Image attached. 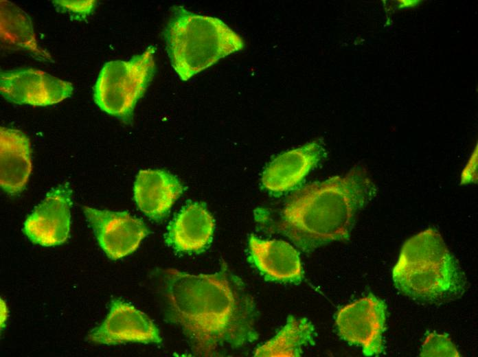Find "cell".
Listing matches in <instances>:
<instances>
[{"mask_svg":"<svg viewBox=\"0 0 478 357\" xmlns=\"http://www.w3.org/2000/svg\"><path fill=\"white\" fill-rule=\"evenodd\" d=\"M170 320L179 325L196 356H213L258 338L255 306L243 281L225 264L213 274L166 273Z\"/></svg>","mask_w":478,"mask_h":357,"instance_id":"1","label":"cell"},{"mask_svg":"<svg viewBox=\"0 0 478 357\" xmlns=\"http://www.w3.org/2000/svg\"><path fill=\"white\" fill-rule=\"evenodd\" d=\"M362 165L346 174L312 183L295 191L268 228L288 238L298 249L319 246L350 238L356 217L377 194Z\"/></svg>","mask_w":478,"mask_h":357,"instance_id":"2","label":"cell"},{"mask_svg":"<svg viewBox=\"0 0 478 357\" xmlns=\"http://www.w3.org/2000/svg\"><path fill=\"white\" fill-rule=\"evenodd\" d=\"M392 279L405 295L432 302L459 296L466 285L457 260L433 227L405 242L392 270Z\"/></svg>","mask_w":478,"mask_h":357,"instance_id":"3","label":"cell"},{"mask_svg":"<svg viewBox=\"0 0 478 357\" xmlns=\"http://www.w3.org/2000/svg\"><path fill=\"white\" fill-rule=\"evenodd\" d=\"M164 38L172 67L183 81L244 47L242 38L220 19L181 5L173 7Z\"/></svg>","mask_w":478,"mask_h":357,"instance_id":"4","label":"cell"},{"mask_svg":"<svg viewBox=\"0 0 478 357\" xmlns=\"http://www.w3.org/2000/svg\"><path fill=\"white\" fill-rule=\"evenodd\" d=\"M155 48L149 46L128 60L104 65L93 87V99L104 112L128 123L137 101L155 73Z\"/></svg>","mask_w":478,"mask_h":357,"instance_id":"5","label":"cell"},{"mask_svg":"<svg viewBox=\"0 0 478 357\" xmlns=\"http://www.w3.org/2000/svg\"><path fill=\"white\" fill-rule=\"evenodd\" d=\"M386 313L384 301L369 294L339 310L336 316L339 334L347 342L361 345L365 356H378L383 350Z\"/></svg>","mask_w":478,"mask_h":357,"instance_id":"6","label":"cell"},{"mask_svg":"<svg viewBox=\"0 0 478 357\" xmlns=\"http://www.w3.org/2000/svg\"><path fill=\"white\" fill-rule=\"evenodd\" d=\"M0 91L13 103L45 106L69 97L73 86L43 71L25 68L1 71Z\"/></svg>","mask_w":478,"mask_h":357,"instance_id":"7","label":"cell"},{"mask_svg":"<svg viewBox=\"0 0 478 357\" xmlns=\"http://www.w3.org/2000/svg\"><path fill=\"white\" fill-rule=\"evenodd\" d=\"M98 242L109 257L117 260L135 251L148 234L144 222L126 211L83 207Z\"/></svg>","mask_w":478,"mask_h":357,"instance_id":"8","label":"cell"},{"mask_svg":"<svg viewBox=\"0 0 478 357\" xmlns=\"http://www.w3.org/2000/svg\"><path fill=\"white\" fill-rule=\"evenodd\" d=\"M71 192L69 183L60 185L28 216L23 231L32 242L50 246L67 240L71 226Z\"/></svg>","mask_w":478,"mask_h":357,"instance_id":"9","label":"cell"},{"mask_svg":"<svg viewBox=\"0 0 478 357\" xmlns=\"http://www.w3.org/2000/svg\"><path fill=\"white\" fill-rule=\"evenodd\" d=\"M88 339L99 344L115 345L127 342L159 343L162 339L152 320L144 312L120 299L111 301L109 313Z\"/></svg>","mask_w":478,"mask_h":357,"instance_id":"10","label":"cell"},{"mask_svg":"<svg viewBox=\"0 0 478 357\" xmlns=\"http://www.w3.org/2000/svg\"><path fill=\"white\" fill-rule=\"evenodd\" d=\"M324 154L322 141L317 139L280 154L264 170L263 186L273 193L292 189L317 165Z\"/></svg>","mask_w":478,"mask_h":357,"instance_id":"11","label":"cell"},{"mask_svg":"<svg viewBox=\"0 0 478 357\" xmlns=\"http://www.w3.org/2000/svg\"><path fill=\"white\" fill-rule=\"evenodd\" d=\"M249 249L250 261L266 279L285 283L301 281L303 271L299 253L288 242L251 235Z\"/></svg>","mask_w":478,"mask_h":357,"instance_id":"12","label":"cell"},{"mask_svg":"<svg viewBox=\"0 0 478 357\" xmlns=\"http://www.w3.org/2000/svg\"><path fill=\"white\" fill-rule=\"evenodd\" d=\"M179 180L160 170H141L134 185V198L139 209L151 219L163 218L183 192Z\"/></svg>","mask_w":478,"mask_h":357,"instance_id":"13","label":"cell"},{"mask_svg":"<svg viewBox=\"0 0 478 357\" xmlns=\"http://www.w3.org/2000/svg\"><path fill=\"white\" fill-rule=\"evenodd\" d=\"M31 172L29 139L19 130L1 127V187L9 194H18L24 189Z\"/></svg>","mask_w":478,"mask_h":357,"instance_id":"14","label":"cell"},{"mask_svg":"<svg viewBox=\"0 0 478 357\" xmlns=\"http://www.w3.org/2000/svg\"><path fill=\"white\" fill-rule=\"evenodd\" d=\"M214 220L206 207L194 203L184 207L170 223L167 243L181 252H198L211 242Z\"/></svg>","mask_w":478,"mask_h":357,"instance_id":"15","label":"cell"},{"mask_svg":"<svg viewBox=\"0 0 478 357\" xmlns=\"http://www.w3.org/2000/svg\"><path fill=\"white\" fill-rule=\"evenodd\" d=\"M0 32L3 45L14 51H23L34 58L52 61L50 54L38 45L31 19L14 3L1 1Z\"/></svg>","mask_w":478,"mask_h":357,"instance_id":"16","label":"cell"},{"mask_svg":"<svg viewBox=\"0 0 478 357\" xmlns=\"http://www.w3.org/2000/svg\"><path fill=\"white\" fill-rule=\"evenodd\" d=\"M315 329L306 318L288 316L286 325L271 340L258 347L255 356H300L302 349L314 344Z\"/></svg>","mask_w":478,"mask_h":357,"instance_id":"17","label":"cell"},{"mask_svg":"<svg viewBox=\"0 0 478 357\" xmlns=\"http://www.w3.org/2000/svg\"><path fill=\"white\" fill-rule=\"evenodd\" d=\"M420 356H460L457 347L446 334H428L420 353Z\"/></svg>","mask_w":478,"mask_h":357,"instance_id":"18","label":"cell"},{"mask_svg":"<svg viewBox=\"0 0 478 357\" xmlns=\"http://www.w3.org/2000/svg\"><path fill=\"white\" fill-rule=\"evenodd\" d=\"M56 7L64 12H69L74 16V19H85L94 9L95 0L65 1L56 0L52 1Z\"/></svg>","mask_w":478,"mask_h":357,"instance_id":"19","label":"cell"},{"mask_svg":"<svg viewBox=\"0 0 478 357\" xmlns=\"http://www.w3.org/2000/svg\"><path fill=\"white\" fill-rule=\"evenodd\" d=\"M477 181V146L471 153L470 157L466 164L462 175L461 183H476Z\"/></svg>","mask_w":478,"mask_h":357,"instance_id":"20","label":"cell"},{"mask_svg":"<svg viewBox=\"0 0 478 357\" xmlns=\"http://www.w3.org/2000/svg\"><path fill=\"white\" fill-rule=\"evenodd\" d=\"M396 3L398 4L396 8L400 9V8H411L418 6L420 3L421 1L420 0H401V1H397Z\"/></svg>","mask_w":478,"mask_h":357,"instance_id":"21","label":"cell"},{"mask_svg":"<svg viewBox=\"0 0 478 357\" xmlns=\"http://www.w3.org/2000/svg\"><path fill=\"white\" fill-rule=\"evenodd\" d=\"M2 301V300H1ZM3 302L1 304V324L5 322V318L7 317V310L5 303Z\"/></svg>","mask_w":478,"mask_h":357,"instance_id":"22","label":"cell"}]
</instances>
